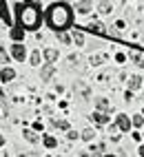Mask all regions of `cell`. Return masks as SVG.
Wrapping results in <instances>:
<instances>
[{"mask_svg":"<svg viewBox=\"0 0 144 157\" xmlns=\"http://www.w3.org/2000/svg\"><path fill=\"white\" fill-rule=\"evenodd\" d=\"M47 25L58 31V33H62L64 29H69L73 25V13H71V7L64 5V2H53L49 9H47Z\"/></svg>","mask_w":144,"mask_h":157,"instance_id":"1","label":"cell"},{"mask_svg":"<svg viewBox=\"0 0 144 157\" xmlns=\"http://www.w3.org/2000/svg\"><path fill=\"white\" fill-rule=\"evenodd\" d=\"M16 18H18V27L22 29H29V31H36L40 27V7L33 5V2H18L16 5Z\"/></svg>","mask_w":144,"mask_h":157,"instance_id":"2","label":"cell"},{"mask_svg":"<svg viewBox=\"0 0 144 157\" xmlns=\"http://www.w3.org/2000/svg\"><path fill=\"white\" fill-rule=\"evenodd\" d=\"M14 78H16V71L14 69H9V67L0 69V80H2V82H9V80H14Z\"/></svg>","mask_w":144,"mask_h":157,"instance_id":"3","label":"cell"},{"mask_svg":"<svg viewBox=\"0 0 144 157\" xmlns=\"http://www.w3.org/2000/svg\"><path fill=\"white\" fill-rule=\"evenodd\" d=\"M14 58L18 60V62H22L25 60V44H14Z\"/></svg>","mask_w":144,"mask_h":157,"instance_id":"4","label":"cell"},{"mask_svg":"<svg viewBox=\"0 0 144 157\" xmlns=\"http://www.w3.org/2000/svg\"><path fill=\"white\" fill-rule=\"evenodd\" d=\"M118 128L120 131H129L131 128V122H129L126 115H118Z\"/></svg>","mask_w":144,"mask_h":157,"instance_id":"5","label":"cell"},{"mask_svg":"<svg viewBox=\"0 0 144 157\" xmlns=\"http://www.w3.org/2000/svg\"><path fill=\"white\" fill-rule=\"evenodd\" d=\"M91 120H93L95 124H107V122H109V115H107V113H102V111H98V113L91 115Z\"/></svg>","mask_w":144,"mask_h":157,"instance_id":"6","label":"cell"},{"mask_svg":"<svg viewBox=\"0 0 144 157\" xmlns=\"http://www.w3.org/2000/svg\"><path fill=\"white\" fill-rule=\"evenodd\" d=\"M91 7H93V2H91V0H82V2H78L76 9H78L80 13H89V11H91Z\"/></svg>","mask_w":144,"mask_h":157,"instance_id":"7","label":"cell"},{"mask_svg":"<svg viewBox=\"0 0 144 157\" xmlns=\"http://www.w3.org/2000/svg\"><path fill=\"white\" fill-rule=\"evenodd\" d=\"M11 38L16 40V42H20V40H22V38H25V29H22V27H18V25H16V27L11 29Z\"/></svg>","mask_w":144,"mask_h":157,"instance_id":"8","label":"cell"},{"mask_svg":"<svg viewBox=\"0 0 144 157\" xmlns=\"http://www.w3.org/2000/svg\"><path fill=\"white\" fill-rule=\"evenodd\" d=\"M0 18H5V22L11 27V18H9V11H7V5H5V0H0Z\"/></svg>","mask_w":144,"mask_h":157,"instance_id":"9","label":"cell"},{"mask_svg":"<svg viewBox=\"0 0 144 157\" xmlns=\"http://www.w3.org/2000/svg\"><path fill=\"white\" fill-rule=\"evenodd\" d=\"M51 75H53V64H47V67H42V71H40V78H42V80H49Z\"/></svg>","mask_w":144,"mask_h":157,"instance_id":"10","label":"cell"},{"mask_svg":"<svg viewBox=\"0 0 144 157\" xmlns=\"http://www.w3.org/2000/svg\"><path fill=\"white\" fill-rule=\"evenodd\" d=\"M140 84H142V78H140V75H133V78H129V91H133V89H140Z\"/></svg>","mask_w":144,"mask_h":157,"instance_id":"11","label":"cell"},{"mask_svg":"<svg viewBox=\"0 0 144 157\" xmlns=\"http://www.w3.org/2000/svg\"><path fill=\"white\" fill-rule=\"evenodd\" d=\"M89 31H91V33H104V25H102V22H91Z\"/></svg>","mask_w":144,"mask_h":157,"instance_id":"12","label":"cell"},{"mask_svg":"<svg viewBox=\"0 0 144 157\" xmlns=\"http://www.w3.org/2000/svg\"><path fill=\"white\" fill-rule=\"evenodd\" d=\"M45 58H47V62L51 64V62L58 60V51H56V49H47V51H45Z\"/></svg>","mask_w":144,"mask_h":157,"instance_id":"13","label":"cell"},{"mask_svg":"<svg viewBox=\"0 0 144 157\" xmlns=\"http://www.w3.org/2000/svg\"><path fill=\"white\" fill-rule=\"evenodd\" d=\"M89 60H91V64H102V62L107 60V56L104 53H95V56H91Z\"/></svg>","mask_w":144,"mask_h":157,"instance_id":"14","label":"cell"},{"mask_svg":"<svg viewBox=\"0 0 144 157\" xmlns=\"http://www.w3.org/2000/svg\"><path fill=\"white\" fill-rule=\"evenodd\" d=\"M22 135H25V140H29V142H38V135L31 131V128H27V131H22Z\"/></svg>","mask_w":144,"mask_h":157,"instance_id":"15","label":"cell"},{"mask_svg":"<svg viewBox=\"0 0 144 157\" xmlns=\"http://www.w3.org/2000/svg\"><path fill=\"white\" fill-rule=\"evenodd\" d=\"M98 7H100V13H111V5L107 2V0H102Z\"/></svg>","mask_w":144,"mask_h":157,"instance_id":"16","label":"cell"},{"mask_svg":"<svg viewBox=\"0 0 144 157\" xmlns=\"http://www.w3.org/2000/svg\"><path fill=\"white\" fill-rule=\"evenodd\" d=\"M45 146H47V148H56V146H58L56 137H45Z\"/></svg>","mask_w":144,"mask_h":157,"instance_id":"17","label":"cell"},{"mask_svg":"<svg viewBox=\"0 0 144 157\" xmlns=\"http://www.w3.org/2000/svg\"><path fill=\"white\" fill-rule=\"evenodd\" d=\"M53 126H56V128H69V124H67L64 120H53Z\"/></svg>","mask_w":144,"mask_h":157,"instance_id":"18","label":"cell"},{"mask_svg":"<svg viewBox=\"0 0 144 157\" xmlns=\"http://www.w3.org/2000/svg\"><path fill=\"white\" fill-rule=\"evenodd\" d=\"M93 137H95V133H93V131H82V140H87V142H89V140H93Z\"/></svg>","mask_w":144,"mask_h":157,"instance_id":"19","label":"cell"},{"mask_svg":"<svg viewBox=\"0 0 144 157\" xmlns=\"http://www.w3.org/2000/svg\"><path fill=\"white\" fill-rule=\"evenodd\" d=\"M98 109L107 111V109H109V102H107V100H102V98H98Z\"/></svg>","mask_w":144,"mask_h":157,"instance_id":"20","label":"cell"},{"mask_svg":"<svg viewBox=\"0 0 144 157\" xmlns=\"http://www.w3.org/2000/svg\"><path fill=\"white\" fill-rule=\"evenodd\" d=\"M73 40H76V44H84V38H82L80 31H76V33H73Z\"/></svg>","mask_w":144,"mask_h":157,"instance_id":"21","label":"cell"},{"mask_svg":"<svg viewBox=\"0 0 144 157\" xmlns=\"http://www.w3.org/2000/svg\"><path fill=\"white\" fill-rule=\"evenodd\" d=\"M31 64H40V51H33L31 53Z\"/></svg>","mask_w":144,"mask_h":157,"instance_id":"22","label":"cell"},{"mask_svg":"<svg viewBox=\"0 0 144 157\" xmlns=\"http://www.w3.org/2000/svg\"><path fill=\"white\" fill-rule=\"evenodd\" d=\"M142 122H144L142 115H135V117H133V126H142Z\"/></svg>","mask_w":144,"mask_h":157,"instance_id":"23","label":"cell"},{"mask_svg":"<svg viewBox=\"0 0 144 157\" xmlns=\"http://www.w3.org/2000/svg\"><path fill=\"white\" fill-rule=\"evenodd\" d=\"M5 62H7V53H5V49L0 47V64H5Z\"/></svg>","mask_w":144,"mask_h":157,"instance_id":"24","label":"cell"},{"mask_svg":"<svg viewBox=\"0 0 144 157\" xmlns=\"http://www.w3.org/2000/svg\"><path fill=\"white\" fill-rule=\"evenodd\" d=\"M133 60H135V64H138V67H144V62H142V58H140L138 53H133Z\"/></svg>","mask_w":144,"mask_h":157,"instance_id":"25","label":"cell"},{"mask_svg":"<svg viewBox=\"0 0 144 157\" xmlns=\"http://www.w3.org/2000/svg\"><path fill=\"white\" fill-rule=\"evenodd\" d=\"M60 40H62L64 44H69V36H64V33H60Z\"/></svg>","mask_w":144,"mask_h":157,"instance_id":"26","label":"cell"},{"mask_svg":"<svg viewBox=\"0 0 144 157\" xmlns=\"http://www.w3.org/2000/svg\"><path fill=\"white\" fill-rule=\"evenodd\" d=\"M5 144V137H2V135H0V146H2Z\"/></svg>","mask_w":144,"mask_h":157,"instance_id":"27","label":"cell"},{"mask_svg":"<svg viewBox=\"0 0 144 157\" xmlns=\"http://www.w3.org/2000/svg\"><path fill=\"white\" fill-rule=\"evenodd\" d=\"M140 155H142V157H144V146H142V148H140Z\"/></svg>","mask_w":144,"mask_h":157,"instance_id":"28","label":"cell"},{"mask_svg":"<svg viewBox=\"0 0 144 157\" xmlns=\"http://www.w3.org/2000/svg\"><path fill=\"white\" fill-rule=\"evenodd\" d=\"M107 157H113V155H107Z\"/></svg>","mask_w":144,"mask_h":157,"instance_id":"29","label":"cell"}]
</instances>
